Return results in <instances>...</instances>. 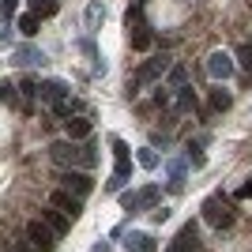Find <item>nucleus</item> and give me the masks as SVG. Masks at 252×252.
<instances>
[{"label": "nucleus", "mask_w": 252, "mask_h": 252, "mask_svg": "<svg viewBox=\"0 0 252 252\" xmlns=\"http://www.w3.org/2000/svg\"><path fill=\"white\" fill-rule=\"evenodd\" d=\"M249 196H252V181H245L241 189H237V200H249Z\"/></svg>", "instance_id": "obj_31"}, {"label": "nucleus", "mask_w": 252, "mask_h": 252, "mask_svg": "<svg viewBox=\"0 0 252 252\" xmlns=\"http://www.w3.org/2000/svg\"><path fill=\"white\" fill-rule=\"evenodd\" d=\"M166 68H169V57H166V53H162V57H151V61H143V64L136 68V75L128 79V91L136 94L139 87H151L155 79H162V75H166Z\"/></svg>", "instance_id": "obj_3"}, {"label": "nucleus", "mask_w": 252, "mask_h": 252, "mask_svg": "<svg viewBox=\"0 0 252 252\" xmlns=\"http://www.w3.org/2000/svg\"><path fill=\"white\" fill-rule=\"evenodd\" d=\"M237 61H241V68L252 75V42H245L241 49H237Z\"/></svg>", "instance_id": "obj_23"}, {"label": "nucleus", "mask_w": 252, "mask_h": 252, "mask_svg": "<svg viewBox=\"0 0 252 252\" xmlns=\"http://www.w3.org/2000/svg\"><path fill=\"white\" fill-rule=\"evenodd\" d=\"M11 252H38L31 241H11Z\"/></svg>", "instance_id": "obj_30"}, {"label": "nucleus", "mask_w": 252, "mask_h": 252, "mask_svg": "<svg viewBox=\"0 0 252 252\" xmlns=\"http://www.w3.org/2000/svg\"><path fill=\"white\" fill-rule=\"evenodd\" d=\"M230 105H233V94H230V91H222V87H215V91H211V109H215V113H226Z\"/></svg>", "instance_id": "obj_15"}, {"label": "nucleus", "mask_w": 252, "mask_h": 252, "mask_svg": "<svg viewBox=\"0 0 252 252\" xmlns=\"http://www.w3.org/2000/svg\"><path fill=\"white\" fill-rule=\"evenodd\" d=\"M64 132H68V139H87L91 136V121H87V117H68V121H64Z\"/></svg>", "instance_id": "obj_13"}, {"label": "nucleus", "mask_w": 252, "mask_h": 252, "mask_svg": "<svg viewBox=\"0 0 252 252\" xmlns=\"http://www.w3.org/2000/svg\"><path fill=\"white\" fill-rule=\"evenodd\" d=\"M185 189V162H169V192Z\"/></svg>", "instance_id": "obj_18"}, {"label": "nucleus", "mask_w": 252, "mask_h": 252, "mask_svg": "<svg viewBox=\"0 0 252 252\" xmlns=\"http://www.w3.org/2000/svg\"><path fill=\"white\" fill-rule=\"evenodd\" d=\"M158 200H162V189H158V185H147V189H139V192H121V207L125 211L158 207Z\"/></svg>", "instance_id": "obj_5"}, {"label": "nucleus", "mask_w": 252, "mask_h": 252, "mask_svg": "<svg viewBox=\"0 0 252 252\" xmlns=\"http://www.w3.org/2000/svg\"><path fill=\"white\" fill-rule=\"evenodd\" d=\"M166 219H169V207H155L151 211V222H158V226H162Z\"/></svg>", "instance_id": "obj_29"}, {"label": "nucleus", "mask_w": 252, "mask_h": 252, "mask_svg": "<svg viewBox=\"0 0 252 252\" xmlns=\"http://www.w3.org/2000/svg\"><path fill=\"white\" fill-rule=\"evenodd\" d=\"M49 158L61 169H94L98 166L94 143H83V139H57V143H49Z\"/></svg>", "instance_id": "obj_1"}, {"label": "nucleus", "mask_w": 252, "mask_h": 252, "mask_svg": "<svg viewBox=\"0 0 252 252\" xmlns=\"http://www.w3.org/2000/svg\"><path fill=\"white\" fill-rule=\"evenodd\" d=\"M38 27H42V15H38V11H27V15H19V31L27 34V38H34V34H38Z\"/></svg>", "instance_id": "obj_17"}, {"label": "nucleus", "mask_w": 252, "mask_h": 252, "mask_svg": "<svg viewBox=\"0 0 252 252\" xmlns=\"http://www.w3.org/2000/svg\"><path fill=\"white\" fill-rule=\"evenodd\" d=\"M189 162H192V169H203V162H207V158H203L200 147H189Z\"/></svg>", "instance_id": "obj_26"}, {"label": "nucleus", "mask_w": 252, "mask_h": 252, "mask_svg": "<svg viewBox=\"0 0 252 252\" xmlns=\"http://www.w3.org/2000/svg\"><path fill=\"white\" fill-rule=\"evenodd\" d=\"M177 109H181V113L196 109V94H192V87H177Z\"/></svg>", "instance_id": "obj_21"}, {"label": "nucleus", "mask_w": 252, "mask_h": 252, "mask_svg": "<svg viewBox=\"0 0 252 252\" xmlns=\"http://www.w3.org/2000/svg\"><path fill=\"white\" fill-rule=\"evenodd\" d=\"M31 8L42 15V19H49V15H57L61 11V0H31Z\"/></svg>", "instance_id": "obj_20"}, {"label": "nucleus", "mask_w": 252, "mask_h": 252, "mask_svg": "<svg viewBox=\"0 0 252 252\" xmlns=\"http://www.w3.org/2000/svg\"><path fill=\"white\" fill-rule=\"evenodd\" d=\"M136 162H139L143 169H155V166H158V155H155V147H143V151L136 155Z\"/></svg>", "instance_id": "obj_22"}, {"label": "nucleus", "mask_w": 252, "mask_h": 252, "mask_svg": "<svg viewBox=\"0 0 252 252\" xmlns=\"http://www.w3.org/2000/svg\"><path fill=\"white\" fill-rule=\"evenodd\" d=\"M203 219H207L215 230H230L233 222H237V215H233V203L226 200L222 192H215V196L203 200Z\"/></svg>", "instance_id": "obj_2"}, {"label": "nucleus", "mask_w": 252, "mask_h": 252, "mask_svg": "<svg viewBox=\"0 0 252 252\" xmlns=\"http://www.w3.org/2000/svg\"><path fill=\"white\" fill-rule=\"evenodd\" d=\"M0 45H8V23L0 19Z\"/></svg>", "instance_id": "obj_32"}, {"label": "nucleus", "mask_w": 252, "mask_h": 252, "mask_svg": "<svg viewBox=\"0 0 252 252\" xmlns=\"http://www.w3.org/2000/svg\"><path fill=\"white\" fill-rule=\"evenodd\" d=\"M166 252H200V226H196V222H185Z\"/></svg>", "instance_id": "obj_7"}, {"label": "nucleus", "mask_w": 252, "mask_h": 252, "mask_svg": "<svg viewBox=\"0 0 252 252\" xmlns=\"http://www.w3.org/2000/svg\"><path fill=\"white\" fill-rule=\"evenodd\" d=\"M207 75H211V79H230V75H233V57H230V53H211V57H207Z\"/></svg>", "instance_id": "obj_9"}, {"label": "nucleus", "mask_w": 252, "mask_h": 252, "mask_svg": "<svg viewBox=\"0 0 252 252\" xmlns=\"http://www.w3.org/2000/svg\"><path fill=\"white\" fill-rule=\"evenodd\" d=\"M109 147H113L117 162H125V158H128V143H125V139H121V136H113V139H109Z\"/></svg>", "instance_id": "obj_24"}, {"label": "nucleus", "mask_w": 252, "mask_h": 252, "mask_svg": "<svg viewBox=\"0 0 252 252\" xmlns=\"http://www.w3.org/2000/svg\"><path fill=\"white\" fill-rule=\"evenodd\" d=\"M53 113L68 121V117H75V113H79V102H72V94H68V98H61V102H53Z\"/></svg>", "instance_id": "obj_19"}, {"label": "nucleus", "mask_w": 252, "mask_h": 252, "mask_svg": "<svg viewBox=\"0 0 252 252\" xmlns=\"http://www.w3.org/2000/svg\"><path fill=\"white\" fill-rule=\"evenodd\" d=\"M125 249L128 252H158V241L151 233H128L125 237Z\"/></svg>", "instance_id": "obj_12"}, {"label": "nucleus", "mask_w": 252, "mask_h": 252, "mask_svg": "<svg viewBox=\"0 0 252 252\" xmlns=\"http://www.w3.org/2000/svg\"><path fill=\"white\" fill-rule=\"evenodd\" d=\"M57 181H61L64 192H72V196H79V200L94 192V181L87 177V169H61V173H57Z\"/></svg>", "instance_id": "obj_4"}, {"label": "nucleus", "mask_w": 252, "mask_h": 252, "mask_svg": "<svg viewBox=\"0 0 252 252\" xmlns=\"http://www.w3.org/2000/svg\"><path fill=\"white\" fill-rule=\"evenodd\" d=\"M68 94H72V91H68L64 79H42V83H38V98H42L45 105L61 102V98H68Z\"/></svg>", "instance_id": "obj_10"}, {"label": "nucleus", "mask_w": 252, "mask_h": 252, "mask_svg": "<svg viewBox=\"0 0 252 252\" xmlns=\"http://www.w3.org/2000/svg\"><path fill=\"white\" fill-rule=\"evenodd\" d=\"M49 203H53V207H57V211H64V215H68V219H79V215H83V200H79V196H72V192H64V189H57V192H53V196H49Z\"/></svg>", "instance_id": "obj_8"}, {"label": "nucleus", "mask_w": 252, "mask_h": 252, "mask_svg": "<svg viewBox=\"0 0 252 252\" xmlns=\"http://www.w3.org/2000/svg\"><path fill=\"white\" fill-rule=\"evenodd\" d=\"M42 222H45V226H49L53 233H57V237H64V233H68V226H72V219H68L64 211H57V207H53V203H49V207L42 211Z\"/></svg>", "instance_id": "obj_11"}, {"label": "nucleus", "mask_w": 252, "mask_h": 252, "mask_svg": "<svg viewBox=\"0 0 252 252\" xmlns=\"http://www.w3.org/2000/svg\"><path fill=\"white\" fill-rule=\"evenodd\" d=\"M15 61H19L23 68H34V64H45V53L34 49V45H19V49H15Z\"/></svg>", "instance_id": "obj_14"}, {"label": "nucleus", "mask_w": 252, "mask_h": 252, "mask_svg": "<svg viewBox=\"0 0 252 252\" xmlns=\"http://www.w3.org/2000/svg\"><path fill=\"white\" fill-rule=\"evenodd\" d=\"M105 11L98 8V4H91V8H87V27H98V19H102Z\"/></svg>", "instance_id": "obj_27"}, {"label": "nucleus", "mask_w": 252, "mask_h": 252, "mask_svg": "<svg viewBox=\"0 0 252 252\" xmlns=\"http://www.w3.org/2000/svg\"><path fill=\"white\" fill-rule=\"evenodd\" d=\"M19 11V0H0V19H11Z\"/></svg>", "instance_id": "obj_25"}, {"label": "nucleus", "mask_w": 252, "mask_h": 252, "mask_svg": "<svg viewBox=\"0 0 252 252\" xmlns=\"http://www.w3.org/2000/svg\"><path fill=\"white\" fill-rule=\"evenodd\" d=\"M27 241H31L38 252H53V249H57V233H53L42 219H34L31 226H27Z\"/></svg>", "instance_id": "obj_6"}, {"label": "nucleus", "mask_w": 252, "mask_h": 252, "mask_svg": "<svg viewBox=\"0 0 252 252\" xmlns=\"http://www.w3.org/2000/svg\"><path fill=\"white\" fill-rule=\"evenodd\" d=\"M185 75H189V72H185V64H177V68L169 72V83H173V87H185Z\"/></svg>", "instance_id": "obj_28"}, {"label": "nucleus", "mask_w": 252, "mask_h": 252, "mask_svg": "<svg viewBox=\"0 0 252 252\" xmlns=\"http://www.w3.org/2000/svg\"><path fill=\"white\" fill-rule=\"evenodd\" d=\"M128 31H132V49H151V31L147 27H143V23H136V27H128Z\"/></svg>", "instance_id": "obj_16"}]
</instances>
